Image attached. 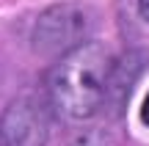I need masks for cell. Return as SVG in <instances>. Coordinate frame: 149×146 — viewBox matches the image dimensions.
Here are the masks:
<instances>
[{
	"label": "cell",
	"mask_w": 149,
	"mask_h": 146,
	"mask_svg": "<svg viewBox=\"0 0 149 146\" xmlns=\"http://www.w3.org/2000/svg\"><path fill=\"white\" fill-rule=\"evenodd\" d=\"M141 124H144V127H149V91H146L144 102H141Z\"/></svg>",
	"instance_id": "5b68a950"
},
{
	"label": "cell",
	"mask_w": 149,
	"mask_h": 146,
	"mask_svg": "<svg viewBox=\"0 0 149 146\" xmlns=\"http://www.w3.org/2000/svg\"><path fill=\"white\" fill-rule=\"evenodd\" d=\"M69 146H119V143H116V135L108 127H91V130L80 132Z\"/></svg>",
	"instance_id": "277c9868"
},
{
	"label": "cell",
	"mask_w": 149,
	"mask_h": 146,
	"mask_svg": "<svg viewBox=\"0 0 149 146\" xmlns=\"http://www.w3.org/2000/svg\"><path fill=\"white\" fill-rule=\"evenodd\" d=\"M116 72L111 50L100 42H83L53 64L47 72L50 108L69 121H86L108 102Z\"/></svg>",
	"instance_id": "6da1fadb"
},
{
	"label": "cell",
	"mask_w": 149,
	"mask_h": 146,
	"mask_svg": "<svg viewBox=\"0 0 149 146\" xmlns=\"http://www.w3.org/2000/svg\"><path fill=\"white\" fill-rule=\"evenodd\" d=\"M50 138L47 108L25 94L6 105L0 113V146H44Z\"/></svg>",
	"instance_id": "3957f363"
},
{
	"label": "cell",
	"mask_w": 149,
	"mask_h": 146,
	"mask_svg": "<svg viewBox=\"0 0 149 146\" xmlns=\"http://www.w3.org/2000/svg\"><path fill=\"white\" fill-rule=\"evenodd\" d=\"M138 3V14H141V19L149 22V0H135Z\"/></svg>",
	"instance_id": "8992f818"
},
{
	"label": "cell",
	"mask_w": 149,
	"mask_h": 146,
	"mask_svg": "<svg viewBox=\"0 0 149 146\" xmlns=\"http://www.w3.org/2000/svg\"><path fill=\"white\" fill-rule=\"evenodd\" d=\"M91 14L80 3H53L39 14L33 25V47L42 55H66L69 50L88 42Z\"/></svg>",
	"instance_id": "7a4b0ae2"
}]
</instances>
